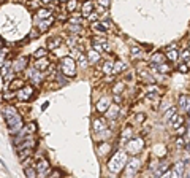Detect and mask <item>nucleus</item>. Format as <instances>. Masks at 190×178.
<instances>
[{"label":"nucleus","mask_w":190,"mask_h":178,"mask_svg":"<svg viewBox=\"0 0 190 178\" xmlns=\"http://www.w3.org/2000/svg\"><path fill=\"white\" fill-rule=\"evenodd\" d=\"M89 19H90V21H95V19H98V14H97V13H92V14L89 16Z\"/></svg>","instance_id":"41"},{"label":"nucleus","mask_w":190,"mask_h":178,"mask_svg":"<svg viewBox=\"0 0 190 178\" xmlns=\"http://www.w3.org/2000/svg\"><path fill=\"white\" fill-rule=\"evenodd\" d=\"M40 2H41V3H44V5H46V3H49V2H52V0H40Z\"/></svg>","instance_id":"43"},{"label":"nucleus","mask_w":190,"mask_h":178,"mask_svg":"<svg viewBox=\"0 0 190 178\" xmlns=\"http://www.w3.org/2000/svg\"><path fill=\"white\" fill-rule=\"evenodd\" d=\"M108 108H109V100H108V99H104V97L100 99V100H98V104H97V110L103 113V111H108Z\"/></svg>","instance_id":"12"},{"label":"nucleus","mask_w":190,"mask_h":178,"mask_svg":"<svg viewBox=\"0 0 190 178\" xmlns=\"http://www.w3.org/2000/svg\"><path fill=\"white\" fill-rule=\"evenodd\" d=\"M46 53H48V51H46L44 48H40V49L35 51V57H36V59H43L44 56H46Z\"/></svg>","instance_id":"27"},{"label":"nucleus","mask_w":190,"mask_h":178,"mask_svg":"<svg viewBox=\"0 0 190 178\" xmlns=\"http://www.w3.org/2000/svg\"><path fill=\"white\" fill-rule=\"evenodd\" d=\"M27 67V57H24V56H21V57H17L13 64V70L14 72H22L24 69Z\"/></svg>","instance_id":"7"},{"label":"nucleus","mask_w":190,"mask_h":178,"mask_svg":"<svg viewBox=\"0 0 190 178\" xmlns=\"http://www.w3.org/2000/svg\"><path fill=\"white\" fill-rule=\"evenodd\" d=\"M122 89H124V83H116L112 88V92L114 94H119V92H122Z\"/></svg>","instance_id":"29"},{"label":"nucleus","mask_w":190,"mask_h":178,"mask_svg":"<svg viewBox=\"0 0 190 178\" xmlns=\"http://www.w3.org/2000/svg\"><path fill=\"white\" fill-rule=\"evenodd\" d=\"M60 2H68V0H60Z\"/></svg>","instance_id":"44"},{"label":"nucleus","mask_w":190,"mask_h":178,"mask_svg":"<svg viewBox=\"0 0 190 178\" xmlns=\"http://www.w3.org/2000/svg\"><path fill=\"white\" fill-rule=\"evenodd\" d=\"M124 69H125V65H124L122 62H116V65H114V73H117V72H120Z\"/></svg>","instance_id":"32"},{"label":"nucleus","mask_w":190,"mask_h":178,"mask_svg":"<svg viewBox=\"0 0 190 178\" xmlns=\"http://www.w3.org/2000/svg\"><path fill=\"white\" fill-rule=\"evenodd\" d=\"M3 115H5V121L10 127V132H17V130L22 129V119L19 116L17 110L14 107H6L3 108Z\"/></svg>","instance_id":"1"},{"label":"nucleus","mask_w":190,"mask_h":178,"mask_svg":"<svg viewBox=\"0 0 190 178\" xmlns=\"http://www.w3.org/2000/svg\"><path fill=\"white\" fill-rule=\"evenodd\" d=\"M174 113H176V108L173 107V108H171V110H168V111H166V113H165V119H166V121H169V118H171V119H173V118H174Z\"/></svg>","instance_id":"31"},{"label":"nucleus","mask_w":190,"mask_h":178,"mask_svg":"<svg viewBox=\"0 0 190 178\" xmlns=\"http://www.w3.org/2000/svg\"><path fill=\"white\" fill-rule=\"evenodd\" d=\"M179 72H180V73L188 72V65H187V64H180V65H179Z\"/></svg>","instance_id":"36"},{"label":"nucleus","mask_w":190,"mask_h":178,"mask_svg":"<svg viewBox=\"0 0 190 178\" xmlns=\"http://www.w3.org/2000/svg\"><path fill=\"white\" fill-rule=\"evenodd\" d=\"M163 61H165V56L163 54H160V53H157V54H154L152 56V62H158V64H163Z\"/></svg>","instance_id":"24"},{"label":"nucleus","mask_w":190,"mask_h":178,"mask_svg":"<svg viewBox=\"0 0 190 178\" xmlns=\"http://www.w3.org/2000/svg\"><path fill=\"white\" fill-rule=\"evenodd\" d=\"M98 3H100L101 6H108V5H109V0H98Z\"/></svg>","instance_id":"40"},{"label":"nucleus","mask_w":190,"mask_h":178,"mask_svg":"<svg viewBox=\"0 0 190 178\" xmlns=\"http://www.w3.org/2000/svg\"><path fill=\"white\" fill-rule=\"evenodd\" d=\"M51 22H52L51 18H49V19H46V21H41L40 24H38V30H40V32L48 30V29H49V24H51Z\"/></svg>","instance_id":"17"},{"label":"nucleus","mask_w":190,"mask_h":178,"mask_svg":"<svg viewBox=\"0 0 190 178\" xmlns=\"http://www.w3.org/2000/svg\"><path fill=\"white\" fill-rule=\"evenodd\" d=\"M176 145H177V146H179V148H182V146H184V145H185V140H184V138H182V137H179V138H177V140H176Z\"/></svg>","instance_id":"37"},{"label":"nucleus","mask_w":190,"mask_h":178,"mask_svg":"<svg viewBox=\"0 0 190 178\" xmlns=\"http://www.w3.org/2000/svg\"><path fill=\"white\" fill-rule=\"evenodd\" d=\"M180 57H182L187 64H190V53L188 51H182V53H180Z\"/></svg>","instance_id":"33"},{"label":"nucleus","mask_w":190,"mask_h":178,"mask_svg":"<svg viewBox=\"0 0 190 178\" xmlns=\"http://www.w3.org/2000/svg\"><path fill=\"white\" fill-rule=\"evenodd\" d=\"M92 8H93V3H92V0H87V2H86L84 5H82V14L84 16H90L93 11H92Z\"/></svg>","instance_id":"13"},{"label":"nucleus","mask_w":190,"mask_h":178,"mask_svg":"<svg viewBox=\"0 0 190 178\" xmlns=\"http://www.w3.org/2000/svg\"><path fill=\"white\" fill-rule=\"evenodd\" d=\"M60 69L65 75H68V77H74L76 73V62L71 59V57H63L60 61Z\"/></svg>","instance_id":"2"},{"label":"nucleus","mask_w":190,"mask_h":178,"mask_svg":"<svg viewBox=\"0 0 190 178\" xmlns=\"http://www.w3.org/2000/svg\"><path fill=\"white\" fill-rule=\"evenodd\" d=\"M22 86V80H14L11 84H10V89L11 91H16L17 88H21Z\"/></svg>","instance_id":"26"},{"label":"nucleus","mask_w":190,"mask_h":178,"mask_svg":"<svg viewBox=\"0 0 190 178\" xmlns=\"http://www.w3.org/2000/svg\"><path fill=\"white\" fill-rule=\"evenodd\" d=\"M92 27H93V30H98V32H104V30H106V29L103 27V24H100V22H95Z\"/></svg>","instance_id":"34"},{"label":"nucleus","mask_w":190,"mask_h":178,"mask_svg":"<svg viewBox=\"0 0 190 178\" xmlns=\"http://www.w3.org/2000/svg\"><path fill=\"white\" fill-rule=\"evenodd\" d=\"M70 32H82V26H76V24H70L68 26Z\"/></svg>","instance_id":"30"},{"label":"nucleus","mask_w":190,"mask_h":178,"mask_svg":"<svg viewBox=\"0 0 190 178\" xmlns=\"http://www.w3.org/2000/svg\"><path fill=\"white\" fill-rule=\"evenodd\" d=\"M33 94V88L32 86H24L22 89H19L17 91V99L19 100H22V102H25V100H28V99H30V96Z\"/></svg>","instance_id":"5"},{"label":"nucleus","mask_w":190,"mask_h":178,"mask_svg":"<svg viewBox=\"0 0 190 178\" xmlns=\"http://www.w3.org/2000/svg\"><path fill=\"white\" fill-rule=\"evenodd\" d=\"M36 168V173H38V178H46L51 172V167H49V162L41 159V161H38V164L35 165Z\"/></svg>","instance_id":"3"},{"label":"nucleus","mask_w":190,"mask_h":178,"mask_svg":"<svg viewBox=\"0 0 190 178\" xmlns=\"http://www.w3.org/2000/svg\"><path fill=\"white\" fill-rule=\"evenodd\" d=\"M0 2H2V3H3V2H5V0H0Z\"/></svg>","instance_id":"46"},{"label":"nucleus","mask_w":190,"mask_h":178,"mask_svg":"<svg viewBox=\"0 0 190 178\" xmlns=\"http://www.w3.org/2000/svg\"><path fill=\"white\" fill-rule=\"evenodd\" d=\"M35 18H36V19H44V18H46V19H49V18H51V10H49V8H41V10L36 11Z\"/></svg>","instance_id":"11"},{"label":"nucleus","mask_w":190,"mask_h":178,"mask_svg":"<svg viewBox=\"0 0 190 178\" xmlns=\"http://www.w3.org/2000/svg\"><path fill=\"white\" fill-rule=\"evenodd\" d=\"M87 57H89V61H90V62H97V61L100 59V54H98V51L92 49V51H89V53H87Z\"/></svg>","instance_id":"19"},{"label":"nucleus","mask_w":190,"mask_h":178,"mask_svg":"<svg viewBox=\"0 0 190 178\" xmlns=\"http://www.w3.org/2000/svg\"><path fill=\"white\" fill-rule=\"evenodd\" d=\"M184 162H177L173 167V172H171V178H184Z\"/></svg>","instance_id":"6"},{"label":"nucleus","mask_w":190,"mask_h":178,"mask_svg":"<svg viewBox=\"0 0 190 178\" xmlns=\"http://www.w3.org/2000/svg\"><path fill=\"white\" fill-rule=\"evenodd\" d=\"M35 123H30V124H27V129H25V132H28V134H32V132H35Z\"/></svg>","instance_id":"35"},{"label":"nucleus","mask_w":190,"mask_h":178,"mask_svg":"<svg viewBox=\"0 0 190 178\" xmlns=\"http://www.w3.org/2000/svg\"><path fill=\"white\" fill-rule=\"evenodd\" d=\"M48 67H49V61H48L46 57L38 59V61L35 62V70H38V72H43V70H46Z\"/></svg>","instance_id":"10"},{"label":"nucleus","mask_w":190,"mask_h":178,"mask_svg":"<svg viewBox=\"0 0 190 178\" xmlns=\"http://www.w3.org/2000/svg\"><path fill=\"white\" fill-rule=\"evenodd\" d=\"M166 57L169 59V61H176L177 57H179V54H177V51H174V49H171V48H168L166 49Z\"/></svg>","instance_id":"18"},{"label":"nucleus","mask_w":190,"mask_h":178,"mask_svg":"<svg viewBox=\"0 0 190 178\" xmlns=\"http://www.w3.org/2000/svg\"><path fill=\"white\" fill-rule=\"evenodd\" d=\"M93 129H95V132H100V130L106 129V123H104V119H100V118L95 119L93 121Z\"/></svg>","instance_id":"14"},{"label":"nucleus","mask_w":190,"mask_h":178,"mask_svg":"<svg viewBox=\"0 0 190 178\" xmlns=\"http://www.w3.org/2000/svg\"><path fill=\"white\" fill-rule=\"evenodd\" d=\"M184 123V118L180 116V115H174V118L169 121V124H171V127H174V129H177V127H180V124Z\"/></svg>","instance_id":"16"},{"label":"nucleus","mask_w":190,"mask_h":178,"mask_svg":"<svg viewBox=\"0 0 190 178\" xmlns=\"http://www.w3.org/2000/svg\"><path fill=\"white\" fill-rule=\"evenodd\" d=\"M103 72L104 73H111V72H114V65L111 64V62H106L103 65Z\"/></svg>","instance_id":"28"},{"label":"nucleus","mask_w":190,"mask_h":178,"mask_svg":"<svg viewBox=\"0 0 190 178\" xmlns=\"http://www.w3.org/2000/svg\"><path fill=\"white\" fill-rule=\"evenodd\" d=\"M114 102H116V105H119L120 102H122V99L119 97V94H114Z\"/></svg>","instance_id":"39"},{"label":"nucleus","mask_w":190,"mask_h":178,"mask_svg":"<svg viewBox=\"0 0 190 178\" xmlns=\"http://www.w3.org/2000/svg\"><path fill=\"white\" fill-rule=\"evenodd\" d=\"M92 43H93V49H95V51H98V53L109 51V45H108V40H104L103 37H95Z\"/></svg>","instance_id":"4"},{"label":"nucleus","mask_w":190,"mask_h":178,"mask_svg":"<svg viewBox=\"0 0 190 178\" xmlns=\"http://www.w3.org/2000/svg\"><path fill=\"white\" fill-rule=\"evenodd\" d=\"M24 172L27 175V178H38V173H36V168H30V167H25Z\"/></svg>","instance_id":"20"},{"label":"nucleus","mask_w":190,"mask_h":178,"mask_svg":"<svg viewBox=\"0 0 190 178\" xmlns=\"http://www.w3.org/2000/svg\"><path fill=\"white\" fill-rule=\"evenodd\" d=\"M179 108L182 110V111H190V96L184 94V96H180L179 97Z\"/></svg>","instance_id":"8"},{"label":"nucleus","mask_w":190,"mask_h":178,"mask_svg":"<svg viewBox=\"0 0 190 178\" xmlns=\"http://www.w3.org/2000/svg\"><path fill=\"white\" fill-rule=\"evenodd\" d=\"M144 56V51H141L139 48H133L131 49V57L133 59H139V57H142Z\"/></svg>","instance_id":"22"},{"label":"nucleus","mask_w":190,"mask_h":178,"mask_svg":"<svg viewBox=\"0 0 190 178\" xmlns=\"http://www.w3.org/2000/svg\"><path fill=\"white\" fill-rule=\"evenodd\" d=\"M76 6H78V2H76V0H68V2H66V10L68 11H74Z\"/></svg>","instance_id":"25"},{"label":"nucleus","mask_w":190,"mask_h":178,"mask_svg":"<svg viewBox=\"0 0 190 178\" xmlns=\"http://www.w3.org/2000/svg\"><path fill=\"white\" fill-rule=\"evenodd\" d=\"M35 145H36L35 140H33L32 137H27V138L21 140V145H19V149H21V151H24V149H32Z\"/></svg>","instance_id":"9"},{"label":"nucleus","mask_w":190,"mask_h":178,"mask_svg":"<svg viewBox=\"0 0 190 178\" xmlns=\"http://www.w3.org/2000/svg\"><path fill=\"white\" fill-rule=\"evenodd\" d=\"M128 135H130V127H127V129H125V132H124V134H122V137H124V140H127V138H128Z\"/></svg>","instance_id":"38"},{"label":"nucleus","mask_w":190,"mask_h":178,"mask_svg":"<svg viewBox=\"0 0 190 178\" xmlns=\"http://www.w3.org/2000/svg\"><path fill=\"white\" fill-rule=\"evenodd\" d=\"M160 178H171V172H165V173L162 175Z\"/></svg>","instance_id":"42"},{"label":"nucleus","mask_w":190,"mask_h":178,"mask_svg":"<svg viewBox=\"0 0 190 178\" xmlns=\"http://www.w3.org/2000/svg\"><path fill=\"white\" fill-rule=\"evenodd\" d=\"M157 72H160V73H169L171 72V67L168 64H158L157 65Z\"/></svg>","instance_id":"21"},{"label":"nucleus","mask_w":190,"mask_h":178,"mask_svg":"<svg viewBox=\"0 0 190 178\" xmlns=\"http://www.w3.org/2000/svg\"><path fill=\"white\" fill-rule=\"evenodd\" d=\"M60 42H62V40L59 38V37H57V38L54 37V38H51V40H49V43H48V48H51V49H52V48H55V46H59V45H60Z\"/></svg>","instance_id":"23"},{"label":"nucleus","mask_w":190,"mask_h":178,"mask_svg":"<svg viewBox=\"0 0 190 178\" xmlns=\"http://www.w3.org/2000/svg\"><path fill=\"white\" fill-rule=\"evenodd\" d=\"M117 113H119V107H117V105H112V107H109L108 111H106V118L116 119V118H117Z\"/></svg>","instance_id":"15"},{"label":"nucleus","mask_w":190,"mask_h":178,"mask_svg":"<svg viewBox=\"0 0 190 178\" xmlns=\"http://www.w3.org/2000/svg\"><path fill=\"white\" fill-rule=\"evenodd\" d=\"M185 178H190V175H187V176H185Z\"/></svg>","instance_id":"45"}]
</instances>
